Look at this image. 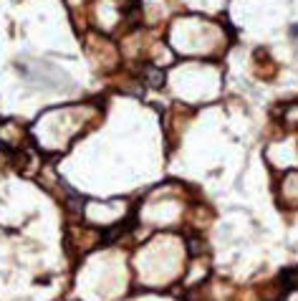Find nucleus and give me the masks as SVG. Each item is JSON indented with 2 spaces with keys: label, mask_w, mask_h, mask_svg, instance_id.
<instances>
[{
  "label": "nucleus",
  "mask_w": 298,
  "mask_h": 301,
  "mask_svg": "<svg viewBox=\"0 0 298 301\" xmlns=\"http://www.w3.org/2000/svg\"><path fill=\"white\" fill-rule=\"evenodd\" d=\"M144 79H147V84L152 86V89H162L164 86V71L162 68H157V66H147L144 68Z\"/></svg>",
  "instance_id": "1"
},
{
  "label": "nucleus",
  "mask_w": 298,
  "mask_h": 301,
  "mask_svg": "<svg viewBox=\"0 0 298 301\" xmlns=\"http://www.w3.org/2000/svg\"><path fill=\"white\" fill-rule=\"evenodd\" d=\"M281 284L286 289H298V266H291V269H286L281 273Z\"/></svg>",
  "instance_id": "2"
},
{
  "label": "nucleus",
  "mask_w": 298,
  "mask_h": 301,
  "mask_svg": "<svg viewBox=\"0 0 298 301\" xmlns=\"http://www.w3.org/2000/svg\"><path fill=\"white\" fill-rule=\"evenodd\" d=\"M187 251H190V256H200V253L205 251V245H202V241H197V238H190Z\"/></svg>",
  "instance_id": "3"
}]
</instances>
